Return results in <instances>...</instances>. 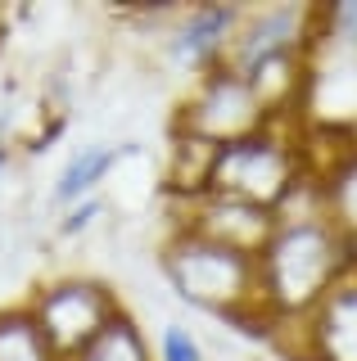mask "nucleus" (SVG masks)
I'll list each match as a JSON object with an SVG mask.
<instances>
[{"mask_svg":"<svg viewBox=\"0 0 357 361\" xmlns=\"http://www.w3.org/2000/svg\"><path fill=\"white\" fill-rule=\"evenodd\" d=\"M357 267V248L317 217H276V235L258 253V334L308 321L321 298Z\"/></svg>","mask_w":357,"mask_h":361,"instance_id":"obj_1","label":"nucleus"},{"mask_svg":"<svg viewBox=\"0 0 357 361\" xmlns=\"http://www.w3.org/2000/svg\"><path fill=\"white\" fill-rule=\"evenodd\" d=\"M167 289L195 312H208L236 330H258V257L231 253L190 231H167L159 244Z\"/></svg>","mask_w":357,"mask_h":361,"instance_id":"obj_2","label":"nucleus"},{"mask_svg":"<svg viewBox=\"0 0 357 361\" xmlns=\"http://www.w3.org/2000/svg\"><path fill=\"white\" fill-rule=\"evenodd\" d=\"M303 180H308L303 131L285 127V122H272L267 131L249 135V140H236L226 149H217L213 172H208V190L276 212Z\"/></svg>","mask_w":357,"mask_h":361,"instance_id":"obj_3","label":"nucleus"},{"mask_svg":"<svg viewBox=\"0 0 357 361\" xmlns=\"http://www.w3.org/2000/svg\"><path fill=\"white\" fill-rule=\"evenodd\" d=\"M23 307L32 312L37 330L46 334V343L54 348L59 361H73L118 312H127L118 302L114 285H104V280H95V276H77V271L37 280V285L28 289Z\"/></svg>","mask_w":357,"mask_h":361,"instance_id":"obj_4","label":"nucleus"},{"mask_svg":"<svg viewBox=\"0 0 357 361\" xmlns=\"http://www.w3.org/2000/svg\"><path fill=\"white\" fill-rule=\"evenodd\" d=\"M272 127V113L262 109V99L253 95L249 77L236 68L217 63L204 77H195L190 90L181 95V104L172 113V135H190L213 149H226L236 140H249Z\"/></svg>","mask_w":357,"mask_h":361,"instance_id":"obj_5","label":"nucleus"},{"mask_svg":"<svg viewBox=\"0 0 357 361\" xmlns=\"http://www.w3.org/2000/svg\"><path fill=\"white\" fill-rule=\"evenodd\" d=\"M321 5H303V0H276V5H253L244 9L236 23V37L226 45V68L244 73L249 63L272 59V54H294L321 50Z\"/></svg>","mask_w":357,"mask_h":361,"instance_id":"obj_6","label":"nucleus"},{"mask_svg":"<svg viewBox=\"0 0 357 361\" xmlns=\"http://www.w3.org/2000/svg\"><path fill=\"white\" fill-rule=\"evenodd\" d=\"M172 212L176 217L167 221V231H190L199 240H213L244 257H258L267 240L276 235L272 208H258V203H244L231 195H213V190H204L195 199H172Z\"/></svg>","mask_w":357,"mask_h":361,"instance_id":"obj_7","label":"nucleus"},{"mask_svg":"<svg viewBox=\"0 0 357 361\" xmlns=\"http://www.w3.org/2000/svg\"><path fill=\"white\" fill-rule=\"evenodd\" d=\"M272 343L289 361H357V267L321 298L308 321L276 330Z\"/></svg>","mask_w":357,"mask_h":361,"instance_id":"obj_8","label":"nucleus"},{"mask_svg":"<svg viewBox=\"0 0 357 361\" xmlns=\"http://www.w3.org/2000/svg\"><path fill=\"white\" fill-rule=\"evenodd\" d=\"M244 5H195L176 9L172 23L163 27V63L181 77H204L208 68L226 59V45L236 37V23Z\"/></svg>","mask_w":357,"mask_h":361,"instance_id":"obj_9","label":"nucleus"},{"mask_svg":"<svg viewBox=\"0 0 357 361\" xmlns=\"http://www.w3.org/2000/svg\"><path fill=\"white\" fill-rule=\"evenodd\" d=\"M312 59L317 54L294 50V54H272V59H258L244 68L253 95L262 99V109L272 113V122H294V113L308 104V90H312Z\"/></svg>","mask_w":357,"mask_h":361,"instance_id":"obj_10","label":"nucleus"},{"mask_svg":"<svg viewBox=\"0 0 357 361\" xmlns=\"http://www.w3.org/2000/svg\"><path fill=\"white\" fill-rule=\"evenodd\" d=\"M131 154V145H82L68 163H63V172L59 180H54V190H50V208L54 212H63V208H73V203H82V199H95V190H99V180H104L114 167L122 163V158Z\"/></svg>","mask_w":357,"mask_h":361,"instance_id":"obj_11","label":"nucleus"},{"mask_svg":"<svg viewBox=\"0 0 357 361\" xmlns=\"http://www.w3.org/2000/svg\"><path fill=\"white\" fill-rule=\"evenodd\" d=\"M312 180L321 185L326 221L357 248V149H344L334 163H326Z\"/></svg>","mask_w":357,"mask_h":361,"instance_id":"obj_12","label":"nucleus"},{"mask_svg":"<svg viewBox=\"0 0 357 361\" xmlns=\"http://www.w3.org/2000/svg\"><path fill=\"white\" fill-rule=\"evenodd\" d=\"M73 361H154V343L131 312H118Z\"/></svg>","mask_w":357,"mask_h":361,"instance_id":"obj_13","label":"nucleus"},{"mask_svg":"<svg viewBox=\"0 0 357 361\" xmlns=\"http://www.w3.org/2000/svg\"><path fill=\"white\" fill-rule=\"evenodd\" d=\"M217 149L190 135H172L167 149V199H195L208 190V172H213Z\"/></svg>","mask_w":357,"mask_h":361,"instance_id":"obj_14","label":"nucleus"},{"mask_svg":"<svg viewBox=\"0 0 357 361\" xmlns=\"http://www.w3.org/2000/svg\"><path fill=\"white\" fill-rule=\"evenodd\" d=\"M0 361H59L23 302L0 307Z\"/></svg>","mask_w":357,"mask_h":361,"instance_id":"obj_15","label":"nucleus"},{"mask_svg":"<svg viewBox=\"0 0 357 361\" xmlns=\"http://www.w3.org/2000/svg\"><path fill=\"white\" fill-rule=\"evenodd\" d=\"M154 361H208L199 334L186 321H167L154 338Z\"/></svg>","mask_w":357,"mask_h":361,"instance_id":"obj_16","label":"nucleus"},{"mask_svg":"<svg viewBox=\"0 0 357 361\" xmlns=\"http://www.w3.org/2000/svg\"><path fill=\"white\" fill-rule=\"evenodd\" d=\"M99 212H104V199H82V203H73V208H63L59 212V221H54V231H59V240H73V235H86L91 226L99 221Z\"/></svg>","mask_w":357,"mask_h":361,"instance_id":"obj_17","label":"nucleus"},{"mask_svg":"<svg viewBox=\"0 0 357 361\" xmlns=\"http://www.w3.org/2000/svg\"><path fill=\"white\" fill-rule=\"evenodd\" d=\"M5 37H9V9L0 5V45H5Z\"/></svg>","mask_w":357,"mask_h":361,"instance_id":"obj_18","label":"nucleus"},{"mask_svg":"<svg viewBox=\"0 0 357 361\" xmlns=\"http://www.w3.org/2000/svg\"><path fill=\"white\" fill-rule=\"evenodd\" d=\"M353 59H357V50H353Z\"/></svg>","mask_w":357,"mask_h":361,"instance_id":"obj_19","label":"nucleus"}]
</instances>
